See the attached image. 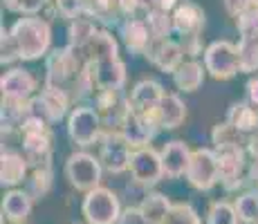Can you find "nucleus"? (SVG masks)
<instances>
[{"mask_svg":"<svg viewBox=\"0 0 258 224\" xmlns=\"http://www.w3.org/2000/svg\"><path fill=\"white\" fill-rule=\"evenodd\" d=\"M160 155H162V166H164V175L171 179H177V177L186 175V168H188V162H191L193 151L182 139H173V141L164 143Z\"/></svg>","mask_w":258,"mask_h":224,"instance_id":"19","label":"nucleus"},{"mask_svg":"<svg viewBox=\"0 0 258 224\" xmlns=\"http://www.w3.org/2000/svg\"><path fill=\"white\" fill-rule=\"evenodd\" d=\"M162 224H202V220L188 202H175Z\"/></svg>","mask_w":258,"mask_h":224,"instance_id":"36","label":"nucleus"},{"mask_svg":"<svg viewBox=\"0 0 258 224\" xmlns=\"http://www.w3.org/2000/svg\"><path fill=\"white\" fill-rule=\"evenodd\" d=\"M131 175H133V182L142 188H151L155 186L164 175V166H162V155L160 151L155 148H137L133 151V157H131Z\"/></svg>","mask_w":258,"mask_h":224,"instance_id":"13","label":"nucleus"},{"mask_svg":"<svg viewBox=\"0 0 258 224\" xmlns=\"http://www.w3.org/2000/svg\"><path fill=\"white\" fill-rule=\"evenodd\" d=\"M254 224H258V222H254Z\"/></svg>","mask_w":258,"mask_h":224,"instance_id":"49","label":"nucleus"},{"mask_svg":"<svg viewBox=\"0 0 258 224\" xmlns=\"http://www.w3.org/2000/svg\"><path fill=\"white\" fill-rule=\"evenodd\" d=\"M142 208V213L146 215V220L151 224H162L164 217L168 215V211L173 208V202L168 200L164 193H157V191H148L146 195L142 197V202L137 204Z\"/></svg>","mask_w":258,"mask_h":224,"instance_id":"28","label":"nucleus"},{"mask_svg":"<svg viewBox=\"0 0 258 224\" xmlns=\"http://www.w3.org/2000/svg\"><path fill=\"white\" fill-rule=\"evenodd\" d=\"M258 0H222V5H225V12L229 14V16L234 18H240L242 14L247 12V9H251Z\"/></svg>","mask_w":258,"mask_h":224,"instance_id":"42","label":"nucleus"},{"mask_svg":"<svg viewBox=\"0 0 258 224\" xmlns=\"http://www.w3.org/2000/svg\"><path fill=\"white\" fill-rule=\"evenodd\" d=\"M47 0H3L5 9L12 14H21V16H36Z\"/></svg>","mask_w":258,"mask_h":224,"instance_id":"39","label":"nucleus"},{"mask_svg":"<svg viewBox=\"0 0 258 224\" xmlns=\"http://www.w3.org/2000/svg\"><path fill=\"white\" fill-rule=\"evenodd\" d=\"M0 90H3V99H12V101H32L36 97V77L29 69L12 67L9 72L3 74L0 79Z\"/></svg>","mask_w":258,"mask_h":224,"instance_id":"14","label":"nucleus"},{"mask_svg":"<svg viewBox=\"0 0 258 224\" xmlns=\"http://www.w3.org/2000/svg\"><path fill=\"white\" fill-rule=\"evenodd\" d=\"M97 34L99 27L94 18H77V21H70V25H68V45L77 52H83Z\"/></svg>","mask_w":258,"mask_h":224,"instance_id":"27","label":"nucleus"},{"mask_svg":"<svg viewBox=\"0 0 258 224\" xmlns=\"http://www.w3.org/2000/svg\"><path fill=\"white\" fill-rule=\"evenodd\" d=\"M117 224H151V222L146 220V215L142 213L140 206H126Z\"/></svg>","mask_w":258,"mask_h":224,"instance_id":"43","label":"nucleus"},{"mask_svg":"<svg viewBox=\"0 0 258 224\" xmlns=\"http://www.w3.org/2000/svg\"><path fill=\"white\" fill-rule=\"evenodd\" d=\"M207 224H240V220L236 215L234 204L218 200L211 202L209 211H207Z\"/></svg>","mask_w":258,"mask_h":224,"instance_id":"35","label":"nucleus"},{"mask_svg":"<svg viewBox=\"0 0 258 224\" xmlns=\"http://www.w3.org/2000/svg\"><path fill=\"white\" fill-rule=\"evenodd\" d=\"M184 0H140V7H142V16L148 12H168L173 14Z\"/></svg>","mask_w":258,"mask_h":224,"instance_id":"41","label":"nucleus"},{"mask_svg":"<svg viewBox=\"0 0 258 224\" xmlns=\"http://www.w3.org/2000/svg\"><path fill=\"white\" fill-rule=\"evenodd\" d=\"M160 130H162V123L157 119V110L144 112V110H133L131 108L121 123V134L128 139L133 151L148 148L153 139L160 134Z\"/></svg>","mask_w":258,"mask_h":224,"instance_id":"9","label":"nucleus"},{"mask_svg":"<svg viewBox=\"0 0 258 224\" xmlns=\"http://www.w3.org/2000/svg\"><path fill=\"white\" fill-rule=\"evenodd\" d=\"M234 208L240 224L258 222V191H245L242 195H238L234 202Z\"/></svg>","mask_w":258,"mask_h":224,"instance_id":"33","label":"nucleus"},{"mask_svg":"<svg viewBox=\"0 0 258 224\" xmlns=\"http://www.w3.org/2000/svg\"><path fill=\"white\" fill-rule=\"evenodd\" d=\"M29 164L18 151H3L0 155V184L7 188H16L18 184L27 182Z\"/></svg>","mask_w":258,"mask_h":224,"instance_id":"20","label":"nucleus"},{"mask_svg":"<svg viewBox=\"0 0 258 224\" xmlns=\"http://www.w3.org/2000/svg\"><path fill=\"white\" fill-rule=\"evenodd\" d=\"M164 97H166V90L155 79H142V81H137L133 86L131 94H128L133 110H144V112L157 110V106L162 103Z\"/></svg>","mask_w":258,"mask_h":224,"instance_id":"18","label":"nucleus"},{"mask_svg":"<svg viewBox=\"0 0 258 224\" xmlns=\"http://www.w3.org/2000/svg\"><path fill=\"white\" fill-rule=\"evenodd\" d=\"M205 67L216 81H229L240 72L238 47L229 41H213L205 47Z\"/></svg>","mask_w":258,"mask_h":224,"instance_id":"7","label":"nucleus"},{"mask_svg":"<svg viewBox=\"0 0 258 224\" xmlns=\"http://www.w3.org/2000/svg\"><path fill=\"white\" fill-rule=\"evenodd\" d=\"M103 132H106V128H103V121L99 112L94 110V106L81 103V106H74L72 112L68 114V137L79 148L99 143Z\"/></svg>","mask_w":258,"mask_h":224,"instance_id":"3","label":"nucleus"},{"mask_svg":"<svg viewBox=\"0 0 258 224\" xmlns=\"http://www.w3.org/2000/svg\"><path fill=\"white\" fill-rule=\"evenodd\" d=\"M58 16L68 18V21H77V18H90L88 14L86 0H54Z\"/></svg>","mask_w":258,"mask_h":224,"instance_id":"37","label":"nucleus"},{"mask_svg":"<svg viewBox=\"0 0 258 224\" xmlns=\"http://www.w3.org/2000/svg\"><path fill=\"white\" fill-rule=\"evenodd\" d=\"M180 45L184 49L186 56H191V61H196V56H200L202 52V36H188V38H180Z\"/></svg>","mask_w":258,"mask_h":224,"instance_id":"44","label":"nucleus"},{"mask_svg":"<svg viewBox=\"0 0 258 224\" xmlns=\"http://www.w3.org/2000/svg\"><path fill=\"white\" fill-rule=\"evenodd\" d=\"M21 224H27V222H21Z\"/></svg>","mask_w":258,"mask_h":224,"instance_id":"47","label":"nucleus"},{"mask_svg":"<svg viewBox=\"0 0 258 224\" xmlns=\"http://www.w3.org/2000/svg\"><path fill=\"white\" fill-rule=\"evenodd\" d=\"M225 121L231 123L236 130H240L242 134L249 137L251 132L258 130V110L247 101H236V103H231V108L227 110Z\"/></svg>","mask_w":258,"mask_h":224,"instance_id":"25","label":"nucleus"},{"mask_svg":"<svg viewBox=\"0 0 258 224\" xmlns=\"http://www.w3.org/2000/svg\"><path fill=\"white\" fill-rule=\"evenodd\" d=\"M54 186V168L52 166H43V168H34L29 173L27 182H25V191L32 197L34 202L43 200Z\"/></svg>","mask_w":258,"mask_h":224,"instance_id":"29","label":"nucleus"},{"mask_svg":"<svg viewBox=\"0 0 258 224\" xmlns=\"http://www.w3.org/2000/svg\"><path fill=\"white\" fill-rule=\"evenodd\" d=\"M81 224H88V222H81Z\"/></svg>","mask_w":258,"mask_h":224,"instance_id":"48","label":"nucleus"},{"mask_svg":"<svg viewBox=\"0 0 258 224\" xmlns=\"http://www.w3.org/2000/svg\"><path fill=\"white\" fill-rule=\"evenodd\" d=\"M157 119L162 123V130H175L184 123L186 119V106L177 94H166L162 103L157 106Z\"/></svg>","mask_w":258,"mask_h":224,"instance_id":"24","label":"nucleus"},{"mask_svg":"<svg viewBox=\"0 0 258 224\" xmlns=\"http://www.w3.org/2000/svg\"><path fill=\"white\" fill-rule=\"evenodd\" d=\"M117 32H119L121 43L126 45V49L131 54H135V56H146L148 47H151L153 41H155L153 34H151V29H148L146 21H144V16L123 18V21L119 23Z\"/></svg>","mask_w":258,"mask_h":224,"instance_id":"15","label":"nucleus"},{"mask_svg":"<svg viewBox=\"0 0 258 224\" xmlns=\"http://www.w3.org/2000/svg\"><path fill=\"white\" fill-rule=\"evenodd\" d=\"M101 175L103 166L99 162V157L90 155L86 151H77L66 159V177L81 193H90L94 188L101 186Z\"/></svg>","mask_w":258,"mask_h":224,"instance_id":"4","label":"nucleus"},{"mask_svg":"<svg viewBox=\"0 0 258 224\" xmlns=\"http://www.w3.org/2000/svg\"><path fill=\"white\" fill-rule=\"evenodd\" d=\"M86 63H99L108 58H119V45L108 29H99V34L90 41L83 52H79Z\"/></svg>","mask_w":258,"mask_h":224,"instance_id":"22","label":"nucleus"},{"mask_svg":"<svg viewBox=\"0 0 258 224\" xmlns=\"http://www.w3.org/2000/svg\"><path fill=\"white\" fill-rule=\"evenodd\" d=\"M202 29H205V12H202V7L191 3V0H184L173 12V34H177L180 38L202 36Z\"/></svg>","mask_w":258,"mask_h":224,"instance_id":"16","label":"nucleus"},{"mask_svg":"<svg viewBox=\"0 0 258 224\" xmlns=\"http://www.w3.org/2000/svg\"><path fill=\"white\" fill-rule=\"evenodd\" d=\"M247 155H249L251 162L258 164V130L247 137Z\"/></svg>","mask_w":258,"mask_h":224,"instance_id":"46","label":"nucleus"},{"mask_svg":"<svg viewBox=\"0 0 258 224\" xmlns=\"http://www.w3.org/2000/svg\"><path fill=\"white\" fill-rule=\"evenodd\" d=\"M236 27L240 38H258V3L247 9L240 18H236Z\"/></svg>","mask_w":258,"mask_h":224,"instance_id":"38","label":"nucleus"},{"mask_svg":"<svg viewBox=\"0 0 258 224\" xmlns=\"http://www.w3.org/2000/svg\"><path fill=\"white\" fill-rule=\"evenodd\" d=\"M72 103L74 101L68 92L43 86L41 92L29 101V112L41 117V119H45L47 123H56V121H61V119H66L68 112H72L70 110Z\"/></svg>","mask_w":258,"mask_h":224,"instance_id":"12","label":"nucleus"},{"mask_svg":"<svg viewBox=\"0 0 258 224\" xmlns=\"http://www.w3.org/2000/svg\"><path fill=\"white\" fill-rule=\"evenodd\" d=\"M146 58L157 69L173 74L182 63H184V49H182L180 41H173V38H168V41H157L155 38L153 45L148 47Z\"/></svg>","mask_w":258,"mask_h":224,"instance_id":"17","label":"nucleus"},{"mask_svg":"<svg viewBox=\"0 0 258 224\" xmlns=\"http://www.w3.org/2000/svg\"><path fill=\"white\" fill-rule=\"evenodd\" d=\"M0 61H3V65H12L14 61H18L21 58V54H18V47L16 43H14L12 34H9V29L3 27V41H0Z\"/></svg>","mask_w":258,"mask_h":224,"instance_id":"40","label":"nucleus"},{"mask_svg":"<svg viewBox=\"0 0 258 224\" xmlns=\"http://www.w3.org/2000/svg\"><path fill=\"white\" fill-rule=\"evenodd\" d=\"M133 146L128 139L121 134V130H106L99 141V162H101L103 171L112 173V175H121L123 171L131 168Z\"/></svg>","mask_w":258,"mask_h":224,"instance_id":"8","label":"nucleus"},{"mask_svg":"<svg viewBox=\"0 0 258 224\" xmlns=\"http://www.w3.org/2000/svg\"><path fill=\"white\" fill-rule=\"evenodd\" d=\"M207 67L198 61H184L180 67L173 72V83L180 92H196L205 83Z\"/></svg>","mask_w":258,"mask_h":224,"instance_id":"26","label":"nucleus"},{"mask_svg":"<svg viewBox=\"0 0 258 224\" xmlns=\"http://www.w3.org/2000/svg\"><path fill=\"white\" fill-rule=\"evenodd\" d=\"M99 90H123L126 86V63L121 58L90 63Z\"/></svg>","mask_w":258,"mask_h":224,"instance_id":"21","label":"nucleus"},{"mask_svg":"<svg viewBox=\"0 0 258 224\" xmlns=\"http://www.w3.org/2000/svg\"><path fill=\"white\" fill-rule=\"evenodd\" d=\"M218 171H220V184L225 191L234 193L238 188L247 186V173H249V162H247V148H218Z\"/></svg>","mask_w":258,"mask_h":224,"instance_id":"6","label":"nucleus"},{"mask_svg":"<svg viewBox=\"0 0 258 224\" xmlns=\"http://www.w3.org/2000/svg\"><path fill=\"white\" fill-rule=\"evenodd\" d=\"M144 21H146L148 29H151L153 38L157 41H168L173 34V14L168 12H148L144 14Z\"/></svg>","mask_w":258,"mask_h":224,"instance_id":"32","label":"nucleus"},{"mask_svg":"<svg viewBox=\"0 0 258 224\" xmlns=\"http://www.w3.org/2000/svg\"><path fill=\"white\" fill-rule=\"evenodd\" d=\"M23 61H38L52 52V27L41 16H21L9 27Z\"/></svg>","mask_w":258,"mask_h":224,"instance_id":"1","label":"nucleus"},{"mask_svg":"<svg viewBox=\"0 0 258 224\" xmlns=\"http://www.w3.org/2000/svg\"><path fill=\"white\" fill-rule=\"evenodd\" d=\"M94 110L99 112L106 130H121V123L131 110V99L123 90H99L94 97Z\"/></svg>","mask_w":258,"mask_h":224,"instance_id":"11","label":"nucleus"},{"mask_svg":"<svg viewBox=\"0 0 258 224\" xmlns=\"http://www.w3.org/2000/svg\"><path fill=\"white\" fill-rule=\"evenodd\" d=\"M86 5L90 18L106 25V27H110V25L119 27V23L123 21L121 12H119V0H86Z\"/></svg>","mask_w":258,"mask_h":224,"instance_id":"30","label":"nucleus"},{"mask_svg":"<svg viewBox=\"0 0 258 224\" xmlns=\"http://www.w3.org/2000/svg\"><path fill=\"white\" fill-rule=\"evenodd\" d=\"M32 206L34 200L27 195L25 188H12L3 197V215L12 224H21L27 220L29 213H32Z\"/></svg>","mask_w":258,"mask_h":224,"instance_id":"23","label":"nucleus"},{"mask_svg":"<svg viewBox=\"0 0 258 224\" xmlns=\"http://www.w3.org/2000/svg\"><path fill=\"white\" fill-rule=\"evenodd\" d=\"M211 143H213V151H218V148H247V134L236 130L231 123L222 121L213 126Z\"/></svg>","mask_w":258,"mask_h":224,"instance_id":"31","label":"nucleus"},{"mask_svg":"<svg viewBox=\"0 0 258 224\" xmlns=\"http://www.w3.org/2000/svg\"><path fill=\"white\" fill-rule=\"evenodd\" d=\"M236 47H238V61H240V72L247 74L258 72V38H240Z\"/></svg>","mask_w":258,"mask_h":224,"instance_id":"34","label":"nucleus"},{"mask_svg":"<svg viewBox=\"0 0 258 224\" xmlns=\"http://www.w3.org/2000/svg\"><path fill=\"white\" fill-rule=\"evenodd\" d=\"M81 213L88 224H117L123 208L119 204L115 191L99 186L94 191L86 193V197L81 202Z\"/></svg>","mask_w":258,"mask_h":224,"instance_id":"5","label":"nucleus"},{"mask_svg":"<svg viewBox=\"0 0 258 224\" xmlns=\"http://www.w3.org/2000/svg\"><path fill=\"white\" fill-rule=\"evenodd\" d=\"M184 177L196 191H211L216 184H220L216 151L213 148H198V151H193Z\"/></svg>","mask_w":258,"mask_h":224,"instance_id":"10","label":"nucleus"},{"mask_svg":"<svg viewBox=\"0 0 258 224\" xmlns=\"http://www.w3.org/2000/svg\"><path fill=\"white\" fill-rule=\"evenodd\" d=\"M245 92H247V99H245V101L251 103V106H254L256 110H258V74H256V77H251L249 81H247Z\"/></svg>","mask_w":258,"mask_h":224,"instance_id":"45","label":"nucleus"},{"mask_svg":"<svg viewBox=\"0 0 258 224\" xmlns=\"http://www.w3.org/2000/svg\"><path fill=\"white\" fill-rule=\"evenodd\" d=\"M83 69H86V61L77 49H72L70 45L54 47L45 58V83L43 86L63 90L72 97Z\"/></svg>","mask_w":258,"mask_h":224,"instance_id":"2","label":"nucleus"}]
</instances>
